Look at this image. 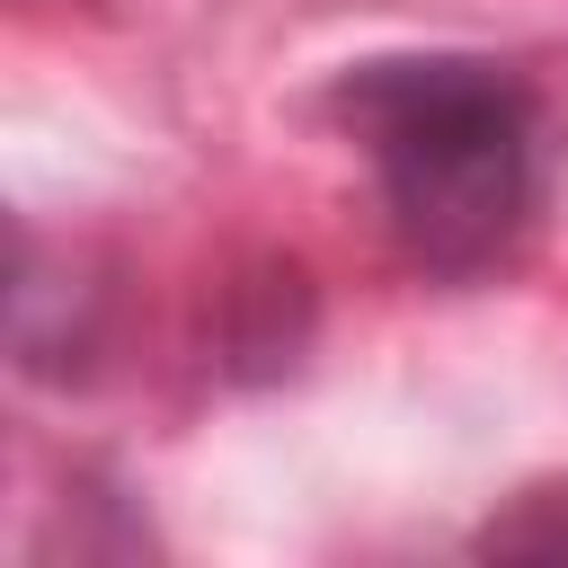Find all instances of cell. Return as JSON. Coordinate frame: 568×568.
<instances>
[{"mask_svg": "<svg viewBox=\"0 0 568 568\" xmlns=\"http://www.w3.org/2000/svg\"><path fill=\"white\" fill-rule=\"evenodd\" d=\"M337 115L364 142L390 231L435 275H479L515 248L541 178V115L506 62L390 53L337 80Z\"/></svg>", "mask_w": 568, "mask_h": 568, "instance_id": "1", "label": "cell"}]
</instances>
